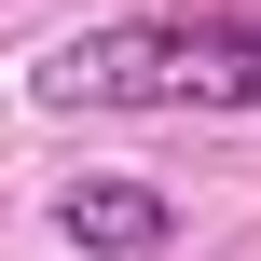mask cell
Segmentation results:
<instances>
[{"mask_svg":"<svg viewBox=\"0 0 261 261\" xmlns=\"http://www.w3.org/2000/svg\"><path fill=\"white\" fill-rule=\"evenodd\" d=\"M41 110H261V14H110L41 41Z\"/></svg>","mask_w":261,"mask_h":261,"instance_id":"1","label":"cell"},{"mask_svg":"<svg viewBox=\"0 0 261 261\" xmlns=\"http://www.w3.org/2000/svg\"><path fill=\"white\" fill-rule=\"evenodd\" d=\"M55 234H69L83 261H151L165 234H179V206H165L151 179H69V193H55Z\"/></svg>","mask_w":261,"mask_h":261,"instance_id":"2","label":"cell"}]
</instances>
